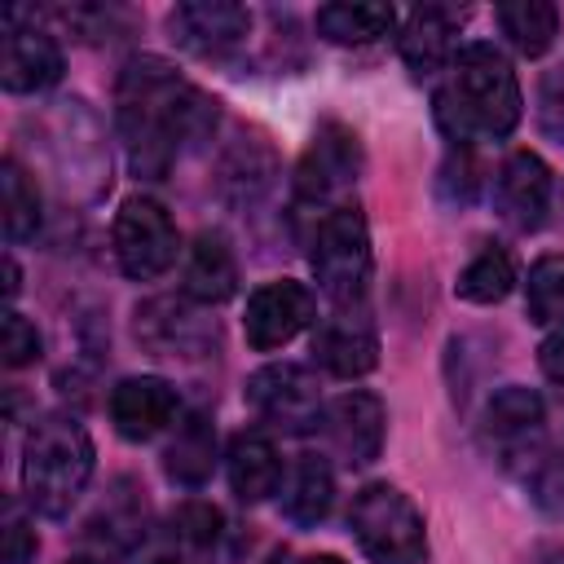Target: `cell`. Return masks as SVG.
Masks as SVG:
<instances>
[{
  "instance_id": "cell-1",
  "label": "cell",
  "mask_w": 564,
  "mask_h": 564,
  "mask_svg": "<svg viewBox=\"0 0 564 564\" xmlns=\"http://www.w3.org/2000/svg\"><path fill=\"white\" fill-rule=\"evenodd\" d=\"M115 119L128 150V167L141 181H163L185 150L216 123V101L198 93L163 57H128L115 84Z\"/></svg>"
},
{
  "instance_id": "cell-2",
  "label": "cell",
  "mask_w": 564,
  "mask_h": 564,
  "mask_svg": "<svg viewBox=\"0 0 564 564\" xmlns=\"http://www.w3.org/2000/svg\"><path fill=\"white\" fill-rule=\"evenodd\" d=\"M524 97L502 48L471 40L454 53L445 84L436 88V123L449 145L498 141L520 123Z\"/></svg>"
},
{
  "instance_id": "cell-3",
  "label": "cell",
  "mask_w": 564,
  "mask_h": 564,
  "mask_svg": "<svg viewBox=\"0 0 564 564\" xmlns=\"http://www.w3.org/2000/svg\"><path fill=\"white\" fill-rule=\"evenodd\" d=\"M93 467H97V449L75 414L48 410L31 423L22 441V494L31 511L62 520L88 489Z\"/></svg>"
},
{
  "instance_id": "cell-4",
  "label": "cell",
  "mask_w": 564,
  "mask_h": 564,
  "mask_svg": "<svg viewBox=\"0 0 564 564\" xmlns=\"http://www.w3.org/2000/svg\"><path fill=\"white\" fill-rule=\"evenodd\" d=\"M348 529L370 564H423L427 560V529L423 511L410 494L388 480L357 489L348 507Z\"/></svg>"
},
{
  "instance_id": "cell-5",
  "label": "cell",
  "mask_w": 564,
  "mask_h": 564,
  "mask_svg": "<svg viewBox=\"0 0 564 564\" xmlns=\"http://www.w3.org/2000/svg\"><path fill=\"white\" fill-rule=\"evenodd\" d=\"M308 264H313V278L322 286V295L335 308H348V304L366 300L375 256H370V229H366L361 207L335 203V207L322 212V220L313 229V242H308Z\"/></svg>"
},
{
  "instance_id": "cell-6",
  "label": "cell",
  "mask_w": 564,
  "mask_h": 564,
  "mask_svg": "<svg viewBox=\"0 0 564 564\" xmlns=\"http://www.w3.org/2000/svg\"><path fill=\"white\" fill-rule=\"evenodd\" d=\"M480 445L516 471H529L546 449V405L533 388L507 383L485 401L480 414Z\"/></svg>"
},
{
  "instance_id": "cell-7",
  "label": "cell",
  "mask_w": 564,
  "mask_h": 564,
  "mask_svg": "<svg viewBox=\"0 0 564 564\" xmlns=\"http://www.w3.org/2000/svg\"><path fill=\"white\" fill-rule=\"evenodd\" d=\"M251 414L286 436H304V432H317L322 427V414H326V401H322V388H317V375L295 366V361H273V366H260L247 388H242Z\"/></svg>"
},
{
  "instance_id": "cell-8",
  "label": "cell",
  "mask_w": 564,
  "mask_h": 564,
  "mask_svg": "<svg viewBox=\"0 0 564 564\" xmlns=\"http://www.w3.org/2000/svg\"><path fill=\"white\" fill-rule=\"evenodd\" d=\"M115 260L128 278L137 282H154L172 269L176 251H181V238H176V225L167 216L163 203L145 198V194H132L123 198V207L115 212Z\"/></svg>"
},
{
  "instance_id": "cell-9",
  "label": "cell",
  "mask_w": 564,
  "mask_h": 564,
  "mask_svg": "<svg viewBox=\"0 0 564 564\" xmlns=\"http://www.w3.org/2000/svg\"><path fill=\"white\" fill-rule=\"evenodd\" d=\"M361 176V141L348 123L339 119H326L317 123L308 150L300 154V167H295V189L300 198H313V203H330L339 198L352 181ZM335 207V203H330Z\"/></svg>"
},
{
  "instance_id": "cell-10",
  "label": "cell",
  "mask_w": 564,
  "mask_h": 564,
  "mask_svg": "<svg viewBox=\"0 0 564 564\" xmlns=\"http://www.w3.org/2000/svg\"><path fill=\"white\" fill-rule=\"evenodd\" d=\"M167 35L176 40V48H185L203 62H220L247 44L251 13L229 0H189L167 13Z\"/></svg>"
},
{
  "instance_id": "cell-11",
  "label": "cell",
  "mask_w": 564,
  "mask_h": 564,
  "mask_svg": "<svg viewBox=\"0 0 564 564\" xmlns=\"http://www.w3.org/2000/svg\"><path fill=\"white\" fill-rule=\"evenodd\" d=\"M317 322V300L304 282L295 278H282V282H264L247 295V317H242V330H247V344L256 352H273L282 344H291L304 326Z\"/></svg>"
},
{
  "instance_id": "cell-12",
  "label": "cell",
  "mask_w": 564,
  "mask_h": 564,
  "mask_svg": "<svg viewBox=\"0 0 564 564\" xmlns=\"http://www.w3.org/2000/svg\"><path fill=\"white\" fill-rule=\"evenodd\" d=\"M383 432H388V410L375 392H344L322 414L326 449L348 467L375 463L383 449Z\"/></svg>"
},
{
  "instance_id": "cell-13",
  "label": "cell",
  "mask_w": 564,
  "mask_h": 564,
  "mask_svg": "<svg viewBox=\"0 0 564 564\" xmlns=\"http://www.w3.org/2000/svg\"><path fill=\"white\" fill-rule=\"evenodd\" d=\"M62 79V48L35 22H22V9L4 13V48H0V84L9 93H44Z\"/></svg>"
},
{
  "instance_id": "cell-14",
  "label": "cell",
  "mask_w": 564,
  "mask_h": 564,
  "mask_svg": "<svg viewBox=\"0 0 564 564\" xmlns=\"http://www.w3.org/2000/svg\"><path fill=\"white\" fill-rule=\"evenodd\" d=\"M551 167L533 154V150H516V154H507L502 163H498V172H494V212L511 225V229H520V234H529V229H538L542 220H546V212H551Z\"/></svg>"
},
{
  "instance_id": "cell-15",
  "label": "cell",
  "mask_w": 564,
  "mask_h": 564,
  "mask_svg": "<svg viewBox=\"0 0 564 564\" xmlns=\"http://www.w3.org/2000/svg\"><path fill=\"white\" fill-rule=\"evenodd\" d=\"M313 357L322 370H330L339 379L370 375L379 361V335H375L366 304H348V308H335L330 317H322L313 330Z\"/></svg>"
},
{
  "instance_id": "cell-16",
  "label": "cell",
  "mask_w": 564,
  "mask_h": 564,
  "mask_svg": "<svg viewBox=\"0 0 564 564\" xmlns=\"http://www.w3.org/2000/svg\"><path fill=\"white\" fill-rule=\"evenodd\" d=\"M176 388L159 375H132L110 388V423L123 441H150L176 423Z\"/></svg>"
},
{
  "instance_id": "cell-17",
  "label": "cell",
  "mask_w": 564,
  "mask_h": 564,
  "mask_svg": "<svg viewBox=\"0 0 564 564\" xmlns=\"http://www.w3.org/2000/svg\"><path fill=\"white\" fill-rule=\"evenodd\" d=\"M401 62L410 66L414 79H432L441 70H449L454 53H458V13L445 4H419L410 9L401 35Z\"/></svg>"
},
{
  "instance_id": "cell-18",
  "label": "cell",
  "mask_w": 564,
  "mask_h": 564,
  "mask_svg": "<svg viewBox=\"0 0 564 564\" xmlns=\"http://www.w3.org/2000/svg\"><path fill=\"white\" fill-rule=\"evenodd\" d=\"M137 339L163 357H203L216 344V330L185 300H145L137 308Z\"/></svg>"
},
{
  "instance_id": "cell-19",
  "label": "cell",
  "mask_w": 564,
  "mask_h": 564,
  "mask_svg": "<svg viewBox=\"0 0 564 564\" xmlns=\"http://www.w3.org/2000/svg\"><path fill=\"white\" fill-rule=\"evenodd\" d=\"M181 291L185 300H198V304H225L238 291V256L225 234L207 229L194 238V247L185 251Z\"/></svg>"
},
{
  "instance_id": "cell-20",
  "label": "cell",
  "mask_w": 564,
  "mask_h": 564,
  "mask_svg": "<svg viewBox=\"0 0 564 564\" xmlns=\"http://www.w3.org/2000/svg\"><path fill=\"white\" fill-rule=\"evenodd\" d=\"M229 489L238 494V502H264L269 494L282 489V458L278 445L264 432H238L229 441Z\"/></svg>"
},
{
  "instance_id": "cell-21",
  "label": "cell",
  "mask_w": 564,
  "mask_h": 564,
  "mask_svg": "<svg viewBox=\"0 0 564 564\" xmlns=\"http://www.w3.org/2000/svg\"><path fill=\"white\" fill-rule=\"evenodd\" d=\"M335 502V471L322 454H300L282 476V516L300 529L322 524Z\"/></svg>"
},
{
  "instance_id": "cell-22",
  "label": "cell",
  "mask_w": 564,
  "mask_h": 564,
  "mask_svg": "<svg viewBox=\"0 0 564 564\" xmlns=\"http://www.w3.org/2000/svg\"><path fill=\"white\" fill-rule=\"evenodd\" d=\"M212 467H216V427L203 410H189L163 449V471H167V480L198 489L212 480Z\"/></svg>"
},
{
  "instance_id": "cell-23",
  "label": "cell",
  "mask_w": 564,
  "mask_h": 564,
  "mask_svg": "<svg viewBox=\"0 0 564 564\" xmlns=\"http://www.w3.org/2000/svg\"><path fill=\"white\" fill-rule=\"evenodd\" d=\"M397 26V9L392 4H322L313 18V31L330 44H375L383 35H392Z\"/></svg>"
},
{
  "instance_id": "cell-24",
  "label": "cell",
  "mask_w": 564,
  "mask_h": 564,
  "mask_svg": "<svg viewBox=\"0 0 564 564\" xmlns=\"http://www.w3.org/2000/svg\"><path fill=\"white\" fill-rule=\"evenodd\" d=\"M145 498L132 480H119L115 494H106L101 511L88 520V538L106 542L110 551H132L145 538Z\"/></svg>"
},
{
  "instance_id": "cell-25",
  "label": "cell",
  "mask_w": 564,
  "mask_h": 564,
  "mask_svg": "<svg viewBox=\"0 0 564 564\" xmlns=\"http://www.w3.org/2000/svg\"><path fill=\"white\" fill-rule=\"evenodd\" d=\"M498 26L516 53L542 57L560 35V9L546 0H511V4H498Z\"/></svg>"
},
{
  "instance_id": "cell-26",
  "label": "cell",
  "mask_w": 564,
  "mask_h": 564,
  "mask_svg": "<svg viewBox=\"0 0 564 564\" xmlns=\"http://www.w3.org/2000/svg\"><path fill=\"white\" fill-rule=\"evenodd\" d=\"M511 286H516V260H511L507 247L489 242L463 264V273L454 282V295L467 300V304H498V300L511 295Z\"/></svg>"
},
{
  "instance_id": "cell-27",
  "label": "cell",
  "mask_w": 564,
  "mask_h": 564,
  "mask_svg": "<svg viewBox=\"0 0 564 564\" xmlns=\"http://www.w3.org/2000/svg\"><path fill=\"white\" fill-rule=\"evenodd\" d=\"M0 198H4V238L9 242L35 238V229H40V189L22 172L18 159H4V167H0Z\"/></svg>"
},
{
  "instance_id": "cell-28",
  "label": "cell",
  "mask_w": 564,
  "mask_h": 564,
  "mask_svg": "<svg viewBox=\"0 0 564 564\" xmlns=\"http://www.w3.org/2000/svg\"><path fill=\"white\" fill-rule=\"evenodd\" d=\"M524 313L538 326H560L564 322V256L533 260V269L524 278Z\"/></svg>"
},
{
  "instance_id": "cell-29",
  "label": "cell",
  "mask_w": 564,
  "mask_h": 564,
  "mask_svg": "<svg viewBox=\"0 0 564 564\" xmlns=\"http://www.w3.org/2000/svg\"><path fill=\"white\" fill-rule=\"evenodd\" d=\"M167 533L185 551H212L216 538H220V511L212 502H203V498H189L167 516Z\"/></svg>"
},
{
  "instance_id": "cell-30",
  "label": "cell",
  "mask_w": 564,
  "mask_h": 564,
  "mask_svg": "<svg viewBox=\"0 0 564 564\" xmlns=\"http://www.w3.org/2000/svg\"><path fill=\"white\" fill-rule=\"evenodd\" d=\"M524 480H529V498L546 516H564V449H542V458L524 471Z\"/></svg>"
},
{
  "instance_id": "cell-31",
  "label": "cell",
  "mask_w": 564,
  "mask_h": 564,
  "mask_svg": "<svg viewBox=\"0 0 564 564\" xmlns=\"http://www.w3.org/2000/svg\"><path fill=\"white\" fill-rule=\"evenodd\" d=\"M0 357H4L9 370L31 366V361L40 357V330H35V322H26L18 308H9L4 322H0Z\"/></svg>"
},
{
  "instance_id": "cell-32",
  "label": "cell",
  "mask_w": 564,
  "mask_h": 564,
  "mask_svg": "<svg viewBox=\"0 0 564 564\" xmlns=\"http://www.w3.org/2000/svg\"><path fill=\"white\" fill-rule=\"evenodd\" d=\"M476 185H480V167H476L471 150H467V145H454L449 159H445V167H441V189H445V198L458 203V207H467L471 194H476Z\"/></svg>"
},
{
  "instance_id": "cell-33",
  "label": "cell",
  "mask_w": 564,
  "mask_h": 564,
  "mask_svg": "<svg viewBox=\"0 0 564 564\" xmlns=\"http://www.w3.org/2000/svg\"><path fill=\"white\" fill-rule=\"evenodd\" d=\"M538 128L564 145V66L546 70L538 84Z\"/></svg>"
},
{
  "instance_id": "cell-34",
  "label": "cell",
  "mask_w": 564,
  "mask_h": 564,
  "mask_svg": "<svg viewBox=\"0 0 564 564\" xmlns=\"http://www.w3.org/2000/svg\"><path fill=\"white\" fill-rule=\"evenodd\" d=\"M35 551L40 542H35L31 520L9 502L4 507V564H35Z\"/></svg>"
},
{
  "instance_id": "cell-35",
  "label": "cell",
  "mask_w": 564,
  "mask_h": 564,
  "mask_svg": "<svg viewBox=\"0 0 564 564\" xmlns=\"http://www.w3.org/2000/svg\"><path fill=\"white\" fill-rule=\"evenodd\" d=\"M538 366H542V375H546L551 383L564 388V322L551 326V335L542 339V348H538Z\"/></svg>"
},
{
  "instance_id": "cell-36",
  "label": "cell",
  "mask_w": 564,
  "mask_h": 564,
  "mask_svg": "<svg viewBox=\"0 0 564 564\" xmlns=\"http://www.w3.org/2000/svg\"><path fill=\"white\" fill-rule=\"evenodd\" d=\"M4 278H9V282H4V295L13 300V295H18V264H13V260H4Z\"/></svg>"
},
{
  "instance_id": "cell-37",
  "label": "cell",
  "mask_w": 564,
  "mask_h": 564,
  "mask_svg": "<svg viewBox=\"0 0 564 564\" xmlns=\"http://www.w3.org/2000/svg\"><path fill=\"white\" fill-rule=\"evenodd\" d=\"M304 564H348V560H339V555H308Z\"/></svg>"
},
{
  "instance_id": "cell-38",
  "label": "cell",
  "mask_w": 564,
  "mask_h": 564,
  "mask_svg": "<svg viewBox=\"0 0 564 564\" xmlns=\"http://www.w3.org/2000/svg\"><path fill=\"white\" fill-rule=\"evenodd\" d=\"M538 564H564V546H555V551H546Z\"/></svg>"
},
{
  "instance_id": "cell-39",
  "label": "cell",
  "mask_w": 564,
  "mask_h": 564,
  "mask_svg": "<svg viewBox=\"0 0 564 564\" xmlns=\"http://www.w3.org/2000/svg\"><path fill=\"white\" fill-rule=\"evenodd\" d=\"M150 564H185V560H150Z\"/></svg>"
},
{
  "instance_id": "cell-40",
  "label": "cell",
  "mask_w": 564,
  "mask_h": 564,
  "mask_svg": "<svg viewBox=\"0 0 564 564\" xmlns=\"http://www.w3.org/2000/svg\"><path fill=\"white\" fill-rule=\"evenodd\" d=\"M70 564H93V560H70Z\"/></svg>"
}]
</instances>
